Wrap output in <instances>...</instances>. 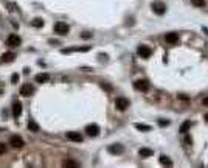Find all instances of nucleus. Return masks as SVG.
<instances>
[{
	"label": "nucleus",
	"instance_id": "obj_1",
	"mask_svg": "<svg viewBox=\"0 0 208 168\" xmlns=\"http://www.w3.org/2000/svg\"><path fill=\"white\" fill-rule=\"evenodd\" d=\"M9 145H11L12 148H22V146L25 145V142H23V139H22L20 135L14 134V135L9 137Z\"/></svg>",
	"mask_w": 208,
	"mask_h": 168
},
{
	"label": "nucleus",
	"instance_id": "obj_2",
	"mask_svg": "<svg viewBox=\"0 0 208 168\" xmlns=\"http://www.w3.org/2000/svg\"><path fill=\"white\" fill-rule=\"evenodd\" d=\"M69 30H70V27H69L65 22H58V23H55V31H56L58 34H61V36L67 34Z\"/></svg>",
	"mask_w": 208,
	"mask_h": 168
},
{
	"label": "nucleus",
	"instance_id": "obj_3",
	"mask_svg": "<svg viewBox=\"0 0 208 168\" xmlns=\"http://www.w3.org/2000/svg\"><path fill=\"white\" fill-rule=\"evenodd\" d=\"M129 106V100L124 98V97H118L115 100V108L118 109V111H126Z\"/></svg>",
	"mask_w": 208,
	"mask_h": 168
},
{
	"label": "nucleus",
	"instance_id": "obj_4",
	"mask_svg": "<svg viewBox=\"0 0 208 168\" xmlns=\"http://www.w3.org/2000/svg\"><path fill=\"white\" fill-rule=\"evenodd\" d=\"M137 53H138L140 58H149V56L152 55V50H151L148 45H138Z\"/></svg>",
	"mask_w": 208,
	"mask_h": 168
},
{
	"label": "nucleus",
	"instance_id": "obj_5",
	"mask_svg": "<svg viewBox=\"0 0 208 168\" xmlns=\"http://www.w3.org/2000/svg\"><path fill=\"white\" fill-rule=\"evenodd\" d=\"M134 87L137 90H140V92H146V90L149 89V81L148 80H137L134 83Z\"/></svg>",
	"mask_w": 208,
	"mask_h": 168
},
{
	"label": "nucleus",
	"instance_id": "obj_6",
	"mask_svg": "<svg viewBox=\"0 0 208 168\" xmlns=\"http://www.w3.org/2000/svg\"><path fill=\"white\" fill-rule=\"evenodd\" d=\"M152 11L159 16H163L166 12V5L162 3V2H155V3H152Z\"/></svg>",
	"mask_w": 208,
	"mask_h": 168
},
{
	"label": "nucleus",
	"instance_id": "obj_7",
	"mask_svg": "<svg viewBox=\"0 0 208 168\" xmlns=\"http://www.w3.org/2000/svg\"><path fill=\"white\" fill-rule=\"evenodd\" d=\"M86 134L90 137H96L99 134V126L98 125H89L86 126Z\"/></svg>",
	"mask_w": 208,
	"mask_h": 168
},
{
	"label": "nucleus",
	"instance_id": "obj_8",
	"mask_svg": "<svg viewBox=\"0 0 208 168\" xmlns=\"http://www.w3.org/2000/svg\"><path fill=\"white\" fill-rule=\"evenodd\" d=\"M33 92H34V87L31 84H28V83L20 87V95L22 97H30V95H33Z\"/></svg>",
	"mask_w": 208,
	"mask_h": 168
},
{
	"label": "nucleus",
	"instance_id": "obj_9",
	"mask_svg": "<svg viewBox=\"0 0 208 168\" xmlns=\"http://www.w3.org/2000/svg\"><path fill=\"white\" fill-rule=\"evenodd\" d=\"M6 44L9 47H19L20 45V37L17 34H9L8 39H6Z\"/></svg>",
	"mask_w": 208,
	"mask_h": 168
},
{
	"label": "nucleus",
	"instance_id": "obj_10",
	"mask_svg": "<svg viewBox=\"0 0 208 168\" xmlns=\"http://www.w3.org/2000/svg\"><path fill=\"white\" fill-rule=\"evenodd\" d=\"M67 139L72 140V142H76V143H79V142H82V135L79 132H75V131H69L67 134Z\"/></svg>",
	"mask_w": 208,
	"mask_h": 168
},
{
	"label": "nucleus",
	"instance_id": "obj_11",
	"mask_svg": "<svg viewBox=\"0 0 208 168\" xmlns=\"http://www.w3.org/2000/svg\"><path fill=\"white\" fill-rule=\"evenodd\" d=\"M20 114H22V103L20 101H14L12 103V115L17 118V117H20Z\"/></svg>",
	"mask_w": 208,
	"mask_h": 168
},
{
	"label": "nucleus",
	"instance_id": "obj_12",
	"mask_svg": "<svg viewBox=\"0 0 208 168\" xmlns=\"http://www.w3.org/2000/svg\"><path fill=\"white\" fill-rule=\"evenodd\" d=\"M165 41L168 44H177L179 42V34L177 33H168V34H165Z\"/></svg>",
	"mask_w": 208,
	"mask_h": 168
},
{
	"label": "nucleus",
	"instance_id": "obj_13",
	"mask_svg": "<svg viewBox=\"0 0 208 168\" xmlns=\"http://www.w3.org/2000/svg\"><path fill=\"white\" fill-rule=\"evenodd\" d=\"M109 151H110L112 154H123V153H124V146L120 145V143H115V145H110V146H109Z\"/></svg>",
	"mask_w": 208,
	"mask_h": 168
},
{
	"label": "nucleus",
	"instance_id": "obj_14",
	"mask_svg": "<svg viewBox=\"0 0 208 168\" xmlns=\"http://www.w3.org/2000/svg\"><path fill=\"white\" fill-rule=\"evenodd\" d=\"M89 50V47H72V48H62L61 51L62 53H72V51H87Z\"/></svg>",
	"mask_w": 208,
	"mask_h": 168
},
{
	"label": "nucleus",
	"instance_id": "obj_15",
	"mask_svg": "<svg viewBox=\"0 0 208 168\" xmlns=\"http://www.w3.org/2000/svg\"><path fill=\"white\" fill-rule=\"evenodd\" d=\"M16 59V55L12 53V51H6V53L2 56V62H12Z\"/></svg>",
	"mask_w": 208,
	"mask_h": 168
},
{
	"label": "nucleus",
	"instance_id": "obj_16",
	"mask_svg": "<svg viewBox=\"0 0 208 168\" xmlns=\"http://www.w3.org/2000/svg\"><path fill=\"white\" fill-rule=\"evenodd\" d=\"M159 162H160L162 165H165V166H173V160L168 157V156H160V157H159Z\"/></svg>",
	"mask_w": 208,
	"mask_h": 168
},
{
	"label": "nucleus",
	"instance_id": "obj_17",
	"mask_svg": "<svg viewBox=\"0 0 208 168\" xmlns=\"http://www.w3.org/2000/svg\"><path fill=\"white\" fill-rule=\"evenodd\" d=\"M50 80V75L48 73H39V75H36V81L37 83H47Z\"/></svg>",
	"mask_w": 208,
	"mask_h": 168
},
{
	"label": "nucleus",
	"instance_id": "obj_18",
	"mask_svg": "<svg viewBox=\"0 0 208 168\" xmlns=\"http://www.w3.org/2000/svg\"><path fill=\"white\" fill-rule=\"evenodd\" d=\"M138 154H140L141 157H149L151 154H154V153H152V149H149V148H140V149H138Z\"/></svg>",
	"mask_w": 208,
	"mask_h": 168
},
{
	"label": "nucleus",
	"instance_id": "obj_19",
	"mask_svg": "<svg viewBox=\"0 0 208 168\" xmlns=\"http://www.w3.org/2000/svg\"><path fill=\"white\" fill-rule=\"evenodd\" d=\"M31 25H33V27H36V28H42L44 27V20L41 17H36V19L31 20Z\"/></svg>",
	"mask_w": 208,
	"mask_h": 168
},
{
	"label": "nucleus",
	"instance_id": "obj_20",
	"mask_svg": "<svg viewBox=\"0 0 208 168\" xmlns=\"http://www.w3.org/2000/svg\"><path fill=\"white\" fill-rule=\"evenodd\" d=\"M28 129L33 131V132H37L39 131V125L36 122H33V120H28Z\"/></svg>",
	"mask_w": 208,
	"mask_h": 168
},
{
	"label": "nucleus",
	"instance_id": "obj_21",
	"mask_svg": "<svg viewBox=\"0 0 208 168\" xmlns=\"http://www.w3.org/2000/svg\"><path fill=\"white\" fill-rule=\"evenodd\" d=\"M135 128L138 129V131H143V132H146V131H149V129H151V126H148V125H141V123H135Z\"/></svg>",
	"mask_w": 208,
	"mask_h": 168
},
{
	"label": "nucleus",
	"instance_id": "obj_22",
	"mask_svg": "<svg viewBox=\"0 0 208 168\" xmlns=\"http://www.w3.org/2000/svg\"><path fill=\"white\" fill-rule=\"evenodd\" d=\"M190 128H191V122H185L183 125H182V126H180V131H182V132H183V134H186V132H188V129H190Z\"/></svg>",
	"mask_w": 208,
	"mask_h": 168
},
{
	"label": "nucleus",
	"instance_id": "obj_23",
	"mask_svg": "<svg viewBox=\"0 0 208 168\" xmlns=\"http://www.w3.org/2000/svg\"><path fill=\"white\" fill-rule=\"evenodd\" d=\"M64 165L69 166V168H78V166H79V163L75 162V160H65V162H64Z\"/></svg>",
	"mask_w": 208,
	"mask_h": 168
},
{
	"label": "nucleus",
	"instance_id": "obj_24",
	"mask_svg": "<svg viewBox=\"0 0 208 168\" xmlns=\"http://www.w3.org/2000/svg\"><path fill=\"white\" fill-rule=\"evenodd\" d=\"M19 78H20L19 73H12V76H11V83H12V84H16V83L19 81Z\"/></svg>",
	"mask_w": 208,
	"mask_h": 168
},
{
	"label": "nucleus",
	"instance_id": "obj_25",
	"mask_svg": "<svg viewBox=\"0 0 208 168\" xmlns=\"http://www.w3.org/2000/svg\"><path fill=\"white\" fill-rule=\"evenodd\" d=\"M193 5L194 6H203L205 5V0H193Z\"/></svg>",
	"mask_w": 208,
	"mask_h": 168
},
{
	"label": "nucleus",
	"instance_id": "obj_26",
	"mask_svg": "<svg viewBox=\"0 0 208 168\" xmlns=\"http://www.w3.org/2000/svg\"><path fill=\"white\" fill-rule=\"evenodd\" d=\"M5 153H6V145L0 143V154H5Z\"/></svg>",
	"mask_w": 208,
	"mask_h": 168
},
{
	"label": "nucleus",
	"instance_id": "obj_27",
	"mask_svg": "<svg viewBox=\"0 0 208 168\" xmlns=\"http://www.w3.org/2000/svg\"><path fill=\"white\" fill-rule=\"evenodd\" d=\"M159 125L160 126H168V125H169V122H168V120H159Z\"/></svg>",
	"mask_w": 208,
	"mask_h": 168
},
{
	"label": "nucleus",
	"instance_id": "obj_28",
	"mask_svg": "<svg viewBox=\"0 0 208 168\" xmlns=\"http://www.w3.org/2000/svg\"><path fill=\"white\" fill-rule=\"evenodd\" d=\"M90 36H92V33H90V31H84L82 33V37H90Z\"/></svg>",
	"mask_w": 208,
	"mask_h": 168
},
{
	"label": "nucleus",
	"instance_id": "obj_29",
	"mask_svg": "<svg viewBox=\"0 0 208 168\" xmlns=\"http://www.w3.org/2000/svg\"><path fill=\"white\" fill-rule=\"evenodd\" d=\"M185 143H188V145L191 143V137L190 135H185Z\"/></svg>",
	"mask_w": 208,
	"mask_h": 168
},
{
	"label": "nucleus",
	"instance_id": "obj_30",
	"mask_svg": "<svg viewBox=\"0 0 208 168\" xmlns=\"http://www.w3.org/2000/svg\"><path fill=\"white\" fill-rule=\"evenodd\" d=\"M202 103H203L205 106H208V97H206V98H203V101H202Z\"/></svg>",
	"mask_w": 208,
	"mask_h": 168
},
{
	"label": "nucleus",
	"instance_id": "obj_31",
	"mask_svg": "<svg viewBox=\"0 0 208 168\" xmlns=\"http://www.w3.org/2000/svg\"><path fill=\"white\" fill-rule=\"evenodd\" d=\"M48 42H50V44H51V45H55V44H58V41H53V39H50V41H48Z\"/></svg>",
	"mask_w": 208,
	"mask_h": 168
},
{
	"label": "nucleus",
	"instance_id": "obj_32",
	"mask_svg": "<svg viewBox=\"0 0 208 168\" xmlns=\"http://www.w3.org/2000/svg\"><path fill=\"white\" fill-rule=\"evenodd\" d=\"M205 120H206V122H208V114H206V115H205Z\"/></svg>",
	"mask_w": 208,
	"mask_h": 168
}]
</instances>
